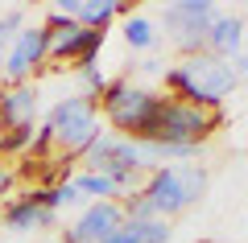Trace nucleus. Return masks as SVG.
Listing matches in <instances>:
<instances>
[{
	"mask_svg": "<svg viewBox=\"0 0 248 243\" xmlns=\"http://www.w3.org/2000/svg\"><path fill=\"white\" fill-rule=\"evenodd\" d=\"M46 58H50V25L46 21L42 25H25L17 33V42L9 45V54H4V78L13 87H21Z\"/></svg>",
	"mask_w": 248,
	"mask_h": 243,
	"instance_id": "6e6552de",
	"label": "nucleus"
},
{
	"mask_svg": "<svg viewBox=\"0 0 248 243\" xmlns=\"http://www.w3.org/2000/svg\"><path fill=\"white\" fill-rule=\"evenodd\" d=\"M46 132H50L54 144L66 148V157H87V148L104 136V128H99V99L66 95L46 115Z\"/></svg>",
	"mask_w": 248,
	"mask_h": 243,
	"instance_id": "20e7f679",
	"label": "nucleus"
},
{
	"mask_svg": "<svg viewBox=\"0 0 248 243\" xmlns=\"http://www.w3.org/2000/svg\"><path fill=\"white\" fill-rule=\"evenodd\" d=\"M33 115H37V91L33 87H9L0 91V132L4 128H33Z\"/></svg>",
	"mask_w": 248,
	"mask_h": 243,
	"instance_id": "9d476101",
	"label": "nucleus"
},
{
	"mask_svg": "<svg viewBox=\"0 0 248 243\" xmlns=\"http://www.w3.org/2000/svg\"><path fill=\"white\" fill-rule=\"evenodd\" d=\"M33 140V128H13V132H4V153H17L21 144H29Z\"/></svg>",
	"mask_w": 248,
	"mask_h": 243,
	"instance_id": "f3484780",
	"label": "nucleus"
},
{
	"mask_svg": "<svg viewBox=\"0 0 248 243\" xmlns=\"http://www.w3.org/2000/svg\"><path fill=\"white\" fill-rule=\"evenodd\" d=\"M141 194L149 198V206H153L157 218H174V214H182V210H190L207 194V169L199 165V161L153 169V173L145 177Z\"/></svg>",
	"mask_w": 248,
	"mask_h": 243,
	"instance_id": "7ed1b4c3",
	"label": "nucleus"
},
{
	"mask_svg": "<svg viewBox=\"0 0 248 243\" xmlns=\"http://www.w3.org/2000/svg\"><path fill=\"white\" fill-rule=\"evenodd\" d=\"M21 33V9H13L9 17H0V54H9V45Z\"/></svg>",
	"mask_w": 248,
	"mask_h": 243,
	"instance_id": "dca6fc26",
	"label": "nucleus"
},
{
	"mask_svg": "<svg viewBox=\"0 0 248 243\" xmlns=\"http://www.w3.org/2000/svg\"><path fill=\"white\" fill-rule=\"evenodd\" d=\"M161 95L137 87V83H108V91L99 95V107H104V120L116 128V136H141V128L149 124V115L157 112Z\"/></svg>",
	"mask_w": 248,
	"mask_h": 243,
	"instance_id": "39448f33",
	"label": "nucleus"
},
{
	"mask_svg": "<svg viewBox=\"0 0 248 243\" xmlns=\"http://www.w3.org/2000/svg\"><path fill=\"white\" fill-rule=\"evenodd\" d=\"M71 186L79 190V198H95V202H120V190H116V182H112V177H104V173H79Z\"/></svg>",
	"mask_w": 248,
	"mask_h": 243,
	"instance_id": "4468645a",
	"label": "nucleus"
},
{
	"mask_svg": "<svg viewBox=\"0 0 248 243\" xmlns=\"http://www.w3.org/2000/svg\"><path fill=\"white\" fill-rule=\"evenodd\" d=\"M9 186H13V173H9V169H4V165H0V194L9 190Z\"/></svg>",
	"mask_w": 248,
	"mask_h": 243,
	"instance_id": "6ab92c4d",
	"label": "nucleus"
},
{
	"mask_svg": "<svg viewBox=\"0 0 248 243\" xmlns=\"http://www.w3.org/2000/svg\"><path fill=\"white\" fill-rule=\"evenodd\" d=\"M124 223H128V218H124L120 202H91V206L62 231V243H108Z\"/></svg>",
	"mask_w": 248,
	"mask_h": 243,
	"instance_id": "1a4fd4ad",
	"label": "nucleus"
},
{
	"mask_svg": "<svg viewBox=\"0 0 248 243\" xmlns=\"http://www.w3.org/2000/svg\"><path fill=\"white\" fill-rule=\"evenodd\" d=\"M108 243H170L166 218H145V223H124Z\"/></svg>",
	"mask_w": 248,
	"mask_h": 243,
	"instance_id": "ddd939ff",
	"label": "nucleus"
},
{
	"mask_svg": "<svg viewBox=\"0 0 248 243\" xmlns=\"http://www.w3.org/2000/svg\"><path fill=\"white\" fill-rule=\"evenodd\" d=\"M0 218H4L9 231H37V227H54V210H46L33 194H25V198H17L13 206H4V214H0Z\"/></svg>",
	"mask_w": 248,
	"mask_h": 243,
	"instance_id": "9b49d317",
	"label": "nucleus"
},
{
	"mask_svg": "<svg viewBox=\"0 0 248 243\" xmlns=\"http://www.w3.org/2000/svg\"><path fill=\"white\" fill-rule=\"evenodd\" d=\"M240 45H244V25H240V17H215L211 33H207V54L232 62L240 54Z\"/></svg>",
	"mask_w": 248,
	"mask_h": 243,
	"instance_id": "f8f14e48",
	"label": "nucleus"
},
{
	"mask_svg": "<svg viewBox=\"0 0 248 243\" xmlns=\"http://www.w3.org/2000/svg\"><path fill=\"white\" fill-rule=\"evenodd\" d=\"M244 42H248V29H244Z\"/></svg>",
	"mask_w": 248,
	"mask_h": 243,
	"instance_id": "4be33fe9",
	"label": "nucleus"
},
{
	"mask_svg": "<svg viewBox=\"0 0 248 243\" xmlns=\"http://www.w3.org/2000/svg\"><path fill=\"white\" fill-rule=\"evenodd\" d=\"M236 70L228 58H215V54H190L178 66L166 70V87L174 91V99L182 103H199V107H219L223 99L236 91Z\"/></svg>",
	"mask_w": 248,
	"mask_h": 243,
	"instance_id": "f257e3e1",
	"label": "nucleus"
},
{
	"mask_svg": "<svg viewBox=\"0 0 248 243\" xmlns=\"http://www.w3.org/2000/svg\"><path fill=\"white\" fill-rule=\"evenodd\" d=\"M124 42L133 45V50H149V45L157 42V29H153L145 17H133L128 25H124Z\"/></svg>",
	"mask_w": 248,
	"mask_h": 243,
	"instance_id": "2eb2a0df",
	"label": "nucleus"
},
{
	"mask_svg": "<svg viewBox=\"0 0 248 243\" xmlns=\"http://www.w3.org/2000/svg\"><path fill=\"white\" fill-rule=\"evenodd\" d=\"M50 25V58L54 62H75V66H95V54L104 45V29H87V25H75L66 21L62 25L58 17L46 21Z\"/></svg>",
	"mask_w": 248,
	"mask_h": 243,
	"instance_id": "0eeeda50",
	"label": "nucleus"
},
{
	"mask_svg": "<svg viewBox=\"0 0 248 243\" xmlns=\"http://www.w3.org/2000/svg\"><path fill=\"white\" fill-rule=\"evenodd\" d=\"M215 17H219V9L211 0H174V4H166V37L182 50V58L207 54V33H211Z\"/></svg>",
	"mask_w": 248,
	"mask_h": 243,
	"instance_id": "423d86ee",
	"label": "nucleus"
},
{
	"mask_svg": "<svg viewBox=\"0 0 248 243\" xmlns=\"http://www.w3.org/2000/svg\"><path fill=\"white\" fill-rule=\"evenodd\" d=\"M232 70H236V78H248V54H236L232 58Z\"/></svg>",
	"mask_w": 248,
	"mask_h": 243,
	"instance_id": "a211bd4d",
	"label": "nucleus"
},
{
	"mask_svg": "<svg viewBox=\"0 0 248 243\" xmlns=\"http://www.w3.org/2000/svg\"><path fill=\"white\" fill-rule=\"evenodd\" d=\"M0 153H4V132H0Z\"/></svg>",
	"mask_w": 248,
	"mask_h": 243,
	"instance_id": "412c9836",
	"label": "nucleus"
},
{
	"mask_svg": "<svg viewBox=\"0 0 248 243\" xmlns=\"http://www.w3.org/2000/svg\"><path fill=\"white\" fill-rule=\"evenodd\" d=\"M0 78H4V54H0Z\"/></svg>",
	"mask_w": 248,
	"mask_h": 243,
	"instance_id": "aec40b11",
	"label": "nucleus"
},
{
	"mask_svg": "<svg viewBox=\"0 0 248 243\" xmlns=\"http://www.w3.org/2000/svg\"><path fill=\"white\" fill-rule=\"evenodd\" d=\"M219 124V107H199L182 103L174 95H161L157 112L149 115V124L141 128L137 140H153V144H178V148H199Z\"/></svg>",
	"mask_w": 248,
	"mask_h": 243,
	"instance_id": "f03ea898",
	"label": "nucleus"
}]
</instances>
